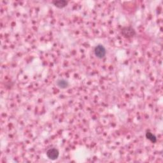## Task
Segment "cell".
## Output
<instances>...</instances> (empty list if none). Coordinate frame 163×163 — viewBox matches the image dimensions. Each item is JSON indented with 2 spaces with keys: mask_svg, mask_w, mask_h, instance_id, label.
<instances>
[{
  "mask_svg": "<svg viewBox=\"0 0 163 163\" xmlns=\"http://www.w3.org/2000/svg\"><path fill=\"white\" fill-rule=\"evenodd\" d=\"M94 53L95 56L98 59H103L106 54V50L105 47L103 45H97L95 47L94 49Z\"/></svg>",
  "mask_w": 163,
  "mask_h": 163,
  "instance_id": "obj_1",
  "label": "cell"
},
{
  "mask_svg": "<svg viewBox=\"0 0 163 163\" xmlns=\"http://www.w3.org/2000/svg\"><path fill=\"white\" fill-rule=\"evenodd\" d=\"M121 34L127 38H131L136 35V31L131 26L124 27L121 30Z\"/></svg>",
  "mask_w": 163,
  "mask_h": 163,
  "instance_id": "obj_2",
  "label": "cell"
},
{
  "mask_svg": "<svg viewBox=\"0 0 163 163\" xmlns=\"http://www.w3.org/2000/svg\"><path fill=\"white\" fill-rule=\"evenodd\" d=\"M47 156L49 159L56 160L59 156V152L57 149H50L47 151Z\"/></svg>",
  "mask_w": 163,
  "mask_h": 163,
  "instance_id": "obj_3",
  "label": "cell"
},
{
  "mask_svg": "<svg viewBox=\"0 0 163 163\" xmlns=\"http://www.w3.org/2000/svg\"><path fill=\"white\" fill-rule=\"evenodd\" d=\"M56 85L59 88L64 89H66L69 86V83L67 80L62 78V79H59L57 80Z\"/></svg>",
  "mask_w": 163,
  "mask_h": 163,
  "instance_id": "obj_4",
  "label": "cell"
},
{
  "mask_svg": "<svg viewBox=\"0 0 163 163\" xmlns=\"http://www.w3.org/2000/svg\"><path fill=\"white\" fill-rule=\"evenodd\" d=\"M52 4L54 6L58 8H63L67 6L68 3V2L65 1V0H59V1H53Z\"/></svg>",
  "mask_w": 163,
  "mask_h": 163,
  "instance_id": "obj_5",
  "label": "cell"
},
{
  "mask_svg": "<svg viewBox=\"0 0 163 163\" xmlns=\"http://www.w3.org/2000/svg\"><path fill=\"white\" fill-rule=\"evenodd\" d=\"M145 136H146V138H147L148 140H149L151 142H152L154 143H156L157 138H156L155 136L150 131H146V133L145 134Z\"/></svg>",
  "mask_w": 163,
  "mask_h": 163,
  "instance_id": "obj_6",
  "label": "cell"
}]
</instances>
